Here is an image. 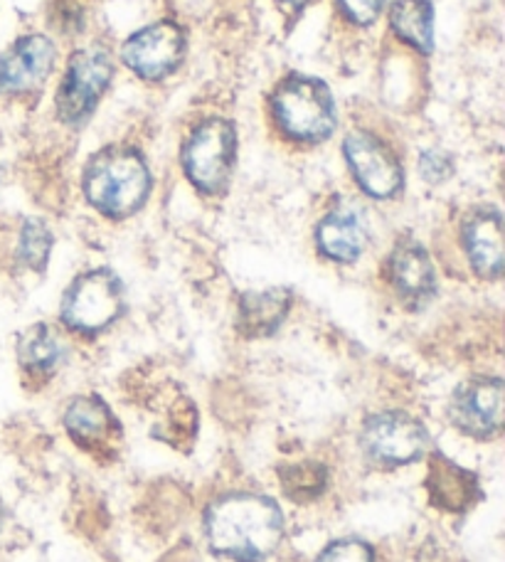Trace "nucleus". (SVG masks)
Listing matches in <instances>:
<instances>
[{"mask_svg": "<svg viewBox=\"0 0 505 562\" xmlns=\"http://www.w3.org/2000/svg\"><path fill=\"white\" fill-rule=\"evenodd\" d=\"M205 530L217 553L239 562H259L274 553L284 533V518L271 498L232 494L210 506Z\"/></svg>", "mask_w": 505, "mask_h": 562, "instance_id": "obj_1", "label": "nucleus"}, {"mask_svg": "<svg viewBox=\"0 0 505 562\" xmlns=\"http://www.w3.org/2000/svg\"><path fill=\"white\" fill-rule=\"evenodd\" d=\"M148 190V166L134 150H106L87 168L85 193L104 215L124 217L136 213L146 203Z\"/></svg>", "mask_w": 505, "mask_h": 562, "instance_id": "obj_2", "label": "nucleus"}, {"mask_svg": "<svg viewBox=\"0 0 505 562\" xmlns=\"http://www.w3.org/2000/svg\"><path fill=\"white\" fill-rule=\"evenodd\" d=\"M271 106L279 126L294 138L321 140L336 128V104L318 79L289 77L277 89Z\"/></svg>", "mask_w": 505, "mask_h": 562, "instance_id": "obj_3", "label": "nucleus"}, {"mask_svg": "<svg viewBox=\"0 0 505 562\" xmlns=\"http://www.w3.org/2000/svg\"><path fill=\"white\" fill-rule=\"evenodd\" d=\"M124 308V289L116 274L99 269L79 277L63 301V318L67 326L85 334H97L119 318Z\"/></svg>", "mask_w": 505, "mask_h": 562, "instance_id": "obj_4", "label": "nucleus"}, {"mask_svg": "<svg viewBox=\"0 0 505 562\" xmlns=\"http://www.w3.org/2000/svg\"><path fill=\"white\" fill-rule=\"evenodd\" d=\"M111 75H114V67L104 49L89 47L77 53L57 92L59 119L67 124H82L94 112L101 94L106 92Z\"/></svg>", "mask_w": 505, "mask_h": 562, "instance_id": "obj_5", "label": "nucleus"}, {"mask_svg": "<svg viewBox=\"0 0 505 562\" xmlns=\"http://www.w3.org/2000/svg\"><path fill=\"white\" fill-rule=\"evenodd\" d=\"M235 160V128L222 119H210L195 128L186 148V173L193 183L215 193L227 183Z\"/></svg>", "mask_w": 505, "mask_h": 562, "instance_id": "obj_6", "label": "nucleus"}, {"mask_svg": "<svg viewBox=\"0 0 505 562\" xmlns=\"http://www.w3.org/2000/svg\"><path fill=\"white\" fill-rule=\"evenodd\" d=\"M429 435L417 419L402 413H380L366 422L362 447L382 464H409L427 451Z\"/></svg>", "mask_w": 505, "mask_h": 562, "instance_id": "obj_7", "label": "nucleus"}, {"mask_svg": "<svg viewBox=\"0 0 505 562\" xmlns=\"http://www.w3.org/2000/svg\"><path fill=\"white\" fill-rule=\"evenodd\" d=\"M186 49V37L173 23H156L136 35H131L124 45V63L144 79H160L173 72L180 65Z\"/></svg>", "mask_w": 505, "mask_h": 562, "instance_id": "obj_8", "label": "nucleus"}, {"mask_svg": "<svg viewBox=\"0 0 505 562\" xmlns=\"http://www.w3.org/2000/svg\"><path fill=\"white\" fill-rule=\"evenodd\" d=\"M343 150L352 176L372 198H392L402 188V168L380 138L356 132L346 138Z\"/></svg>", "mask_w": 505, "mask_h": 562, "instance_id": "obj_9", "label": "nucleus"}, {"mask_svg": "<svg viewBox=\"0 0 505 562\" xmlns=\"http://www.w3.org/2000/svg\"><path fill=\"white\" fill-rule=\"evenodd\" d=\"M55 65V47L43 35L20 37L0 55V94H23L40 87Z\"/></svg>", "mask_w": 505, "mask_h": 562, "instance_id": "obj_10", "label": "nucleus"}, {"mask_svg": "<svg viewBox=\"0 0 505 562\" xmlns=\"http://www.w3.org/2000/svg\"><path fill=\"white\" fill-rule=\"evenodd\" d=\"M503 383L473 380L463 385L451 403V419L473 437H491L503 427Z\"/></svg>", "mask_w": 505, "mask_h": 562, "instance_id": "obj_11", "label": "nucleus"}, {"mask_svg": "<svg viewBox=\"0 0 505 562\" xmlns=\"http://www.w3.org/2000/svg\"><path fill=\"white\" fill-rule=\"evenodd\" d=\"M471 267L481 277H498L503 272V220L498 210H479L463 227Z\"/></svg>", "mask_w": 505, "mask_h": 562, "instance_id": "obj_12", "label": "nucleus"}, {"mask_svg": "<svg viewBox=\"0 0 505 562\" xmlns=\"http://www.w3.org/2000/svg\"><path fill=\"white\" fill-rule=\"evenodd\" d=\"M392 284L409 306H424L437 291V277L427 252L414 243H402L390 259Z\"/></svg>", "mask_w": 505, "mask_h": 562, "instance_id": "obj_13", "label": "nucleus"}, {"mask_svg": "<svg viewBox=\"0 0 505 562\" xmlns=\"http://www.w3.org/2000/svg\"><path fill=\"white\" fill-rule=\"evenodd\" d=\"M368 233L362 220L348 207H340L323 220L318 227V245L323 252L338 262H352L366 249Z\"/></svg>", "mask_w": 505, "mask_h": 562, "instance_id": "obj_14", "label": "nucleus"}, {"mask_svg": "<svg viewBox=\"0 0 505 562\" xmlns=\"http://www.w3.org/2000/svg\"><path fill=\"white\" fill-rule=\"evenodd\" d=\"M291 304V294L287 289L259 291L242 299L239 306V328L247 336H267L284 321Z\"/></svg>", "mask_w": 505, "mask_h": 562, "instance_id": "obj_15", "label": "nucleus"}, {"mask_svg": "<svg viewBox=\"0 0 505 562\" xmlns=\"http://www.w3.org/2000/svg\"><path fill=\"white\" fill-rule=\"evenodd\" d=\"M390 23L404 43L429 53L434 45V10L429 0H397L390 10Z\"/></svg>", "mask_w": 505, "mask_h": 562, "instance_id": "obj_16", "label": "nucleus"}, {"mask_svg": "<svg viewBox=\"0 0 505 562\" xmlns=\"http://www.w3.org/2000/svg\"><path fill=\"white\" fill-rule=\"evenodd\" d=\"M65 425L69 429L79 445H94V441L104 439L114 419H111V413L106 409V405L101 403L97 397H79L69 405L67 415H65Z\"/></svg>", "mask_w": 505, "mask_h": 562, "instance_id": "obj_17", "label": "nucleus"}, {"mask_svg": "<svg viewBox=\"0 0 505 562\" xmlns=\"http://www.w3.org/2000/svg\"><path fill=\"white\" fill-rule=\"evenodd\" d=\"M63 358V346L47 326H35L20 340V363L35 373H49Z\"/></svg>", "mask_w": 505, "mask_h": 562, "instance_id": "obj_18", "label": "nucleus"}, {"mask_svg": "<svg viewBox=\"0 0 505 562\" xmlns=\"http://www.w3.org/2000/svg\"><path fill=\"white\" fill-rule=\"evenodd\" d=\"M49 249H53V235H49V229L43 223H37V220H27L23 235H20V259L27 267L43 269L47 265Z\"/></svg>", "mask_w": 505, "mask_h": 562, "instance_id": "obj_19", "label": "nucleus"}, {"mask_svg": "<svg viewBox=\"0 0 505 562\" xmlns=\"http://www.w3.org/2000/svg\"><path fill=\"white\" fill-rule=\"evenodd\" d=\"M323 486H326V469L318 464H301L289 469V474H284L287 494L296 501H308L318 496Z\"/></svg>", "mask_w": 505, "mask_h": 562, "instance_id": "obj_20", "label": "nucleus"}, {"mask_svg": "<svg viewBox=\"0 0 505 562\" xmlns=\"http://www.w3.org/2000/svg\"><path fill=\"white\" fill-rule=\"evenodd\" d=\"M318 562H372V550L360 540H338L323 550Z\"/></svg>", "mask_w": 505, "mask_h": 562, "instance_id": "obj_21", "label": "nucleus"}, {"mask_svg": "<svg viewBox=\"0 0 505 562\" xmlns=\"http://www.w3.org/2000/svg\"><path fill=\"white\" fill-rule=\"evenodd\" d=\"M343 5V10L356 20V23H372L380 15L382 5H385V0H338Z\"/></svg>", "mask_w": 505, "mask_h": 562, "instance_id": "obj_22", "label": "nucleus"}, {"mask_svg": "<svg viewBox=\"0 0 505 562\" xmlns=\"http://www.w3.org/2000/svg\"><path fill=\"white\" fill-rule=\"evenodd\" d=\"M449 170H451V166H449L447 156H441V154H424L422 156V173H424V178L444 180V178H449Z\"/></svg>", "mask_w": 505, "mask_h": 562, "instance_id": "obj_23", "label": "nucleus"}, {"mask_svg": "<svg viewBox=\"0 0 505 562\" xmlns=\"http://www.w3.org/2000/svg\"><path fill=\"white\" fill-rule=\"evenodd\" d=\"M281 3H287L289 8H303V5H306L308 3V0H281Z\"/></svg>", "mask_w": 505, "mask_h": 562, "instance_id": "obj_24", "label": "nucleus"}, {"mask_svg": "<svg viewBox=\"0 0 505 562\" xmlns=\"http://www.w3.org/2000/svg\"><path fill=\"white\" fill-rule=\"evenodd\" d=\"M0 520H3V506H0Z\"/></svg>", "mask_w": 505, "mask_h": 562, "instance_id": "obj_25", "label": "nucleus"}]
</instances>
